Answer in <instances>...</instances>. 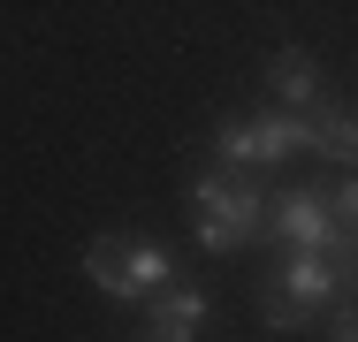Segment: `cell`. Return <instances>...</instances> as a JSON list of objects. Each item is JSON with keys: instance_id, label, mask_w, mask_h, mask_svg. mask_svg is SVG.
I'll list each match as a JSON object with an SVG mask.
<instances>
[{"instance_id": "4fadbf2b", "label": "cell", "mask_w": 358, "mask_h": 342, "mask_svg": "<svg viewBox=\"0 0 358 342\" xmlns=\"http://www.w3.org/2000/svg\"><path fill=\"white\" fill-rule=\"evenodd\" d=\"M130 342H176V335H160V327H145V335H130Z\"/></svg>"}, {"instance_id": "277c9868", "label": "cell", "mask_w": 358, "mask_h": 342, "mask_svg": "<svg viewBox=\"0 0 358 342\" xmlns=\"http://www.w3.org/2000/svg\"><path fill=\"white\" fill-rule=\"evenodd\" d=\"M267 91H275V107H289V114H313L320 107V61L305 46H282L267 61Z\"/></svg>"}, {"instance_id": "9c48e42d", "label": "cell", "mask_w": 358, "mask_h": 342, "mask_svg": "<svg viewBox=\"0 0 358 342\" xmlns=\"http://www.w3.org/2000/svg\"><path fill=\"white\" fill-rule=\"evenodd\" d=\"M214 168H236V175H244V168H259V137H252V114H229V122L214 130Z\"/></svg>"}, {"instance_id": "5b68a950", "label": "cell", "mask_w": 358, "mask_h": 342, "mask_svg": "<svg viewBox=\"0 0 358 342\" xmlns=\"http://www.w3.org/2000/svg\"><path fill=\"white\" fill-rule=\"evenodd\" d=\"M313 152L336 160V168H358V107L351 99H320L313 107Z\"/></svg>"}, {"instance_id": "ba28073f", "label": "cell", "mask_w": 358, "mask_h": 342, "mask_svg": "<svg viewBox=\"0 0 358 342\" xmlns=\"http://www.w3.org/2000/svg\"><path fill=\"white\" fill-rule=\"evenodd\" d=\"M84 281L122 304V236H92V244H84Z\"/></svg>"}, {"instance_id": "8992f818", "label": "cell", "mask_w": 358, "mask_h": 342, "mask_svg": "<svg viewBox=\"0 0 358 342\" xmlns=\"http://www.w3.org/2000/svg\"><path fill=\"white\" fill-rule=\"evenodd\" d=\"M160 281H176V259L152 236H122V304H145Z\"/></svg>"}, {"instance_id": "8fae6325", "label": "cell", "mask_w": 358, "mask_h": 342, "mask_svg": "<svg viewBox=\"0 0 358 342\" xmlns=\"http://www.w3.org/2000/svg\"><path fill=\"white\" fill-rule=\"evenodd\" d=\"M328 213H336V228H351V236H358V175H343V183H336Z\"/></svg>"}, {"instance_id": "3957f363", "label": "cell", "mask_w": 358, "mask_h": 342, "mask_svg": "<svg viewBox=\"0 0 358 342\" xmlns=\"http://www.w3.org/2000/svg\"><path fill=\"white\" fill-rule=\"evenodd\" d=\"M206 312H214V297H206L199 281H160V289L145 297V320H152L160 335H176V342H199Z\"/></svg>"}, {"instance_id": "6da1fadb", "label": "cell", "mask_w": 358, "mask_h": 342, "mask_svg": "<svg viewBox=\"0 0 358 342\" xmlns=\"http://www.w3.org/2000/svg\"><path fill=\"white\" fill-rule=\"evenodd\" d=\"M191 213H199V251H236L267 221V198H259V183H236L229 168H206L191 183Z\"/></svg>"}, {"instance_id": "52a82bcc", "label": "cell", "mask_w": 358, "mask_h": 342, "mask_svg": "<svg viewBox=\"0 0 358 342\" xmlns=\"http://www.w3.org/2000/svg\"><path fill=\"white\" fill-rule=\"evenodd\" d=\"M252 137H259V168H282L289 152H313V114H289V107L252 114Z\"/></svg>"}, {"instance_id": "30bf717a", "label": "cell", "mask_w": 358, "mask_h": 342, "mask_svg": "<svg viewBox=\"0 0 358 342\" xmlns=\"http://www.w3.org/2000/svg\"><path fill=\"white\" fill-rule=\"evenodd\" d=\"M305 320H313V312H305L282 281L267 274V289H259V327H267V335H289V327H305Z\"/></svg>"}, {"instance_id": "7a4b0ae2", "label": "cell", "mask_w": 358, "mask_h": 342, "mask_svg": "<svg viewBox=\"0 0 358 342\" xmlns=\"http://www.w3.org/2000/svg\"><path fill=\"white\" fill-rule=\"evenodd\" d=\"M267 228H275V244H289V251H328V259H358V236H351V228H336L328 198H313V191H282V198L267 205Z\"/></svg>"}, {"instance_id": "7c38bea8", "label": "cell", "mask_w": 358, "mask_h": 342, "mask_svg": "<svg viewBox=\"0 0 358 342\" xmlns=\"http://www.w3.org/2000/svg\"><path fill=\"white\" fill-rule=\"evenodd\" d=\"M328 342H358V304H328Z\"/></svg>"}]
</instances>
